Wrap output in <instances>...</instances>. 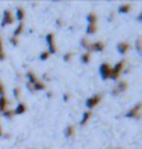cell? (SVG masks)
<instances>
[{"mask_svg": "<svg viewBox=\"0 0 142 149\" xmlns=\"http://www.w3.org/2000/svg\"><path fill=\"white\" fill-rule=\"evenodd\" d=\"M97 32V24H86V35H95Z\"/></svg>", "mask_w": 142, "mask_h": 149, "instance_id": "obj_21", "label": "cell"}, {"mask_svg": "<svg viewBox=\"0 0 142 149\" xmlns=\"http://www.w3.org/2000/svg\"><path fill=\"white\" fill-rule=\"evenodd\" d=\"M25 78H26V82L31 84V85H33L39 79V78L36 77V74H35L33 71H31V70H28V71L25 72Z\"/></svg>", "mask_w": 142, "mask_h": 149, "instance_id": "obj_13", "label": "cell"}, {"mask_svg": "<svg viewBox=\"0 0 142 149\" xmlns=\"http://www.w3.org/2000/svg\"><path fill=\"white\" fill-rule=\"evenodd\" d=\"M46 96L49 97V99H50V97H53V92H50V91H49V92H47V93H46Z\"/></svg>", "mask_w": 142, "mask_h": 149, "instance_id": "obj_35", "label": "cell"}, {"mask_svg": "<svg viewBox=\"0 0 142 149\" xmlns=\"http://www.w3.org/2000/svg\"><path fill=\"white\" fill-rule=\"evenodd\" d=\"M135 49H136V52H138V53L142 52V39L141 38H136V40H135Z\"/></svg>", "mask_w": 142, "mask_h": 149, "instance_id": "obj_28", "label": "cell"}, {"mask_svg": "<svg viewBox=\"0 0 142 149\" xmlns=\"http://www.w3.org/2000/svg\"><path fill=\"white\" fill-rule=\"evenodd\" d=\"M24 29H25V24H24V22H19L18 25L15 26V29L13 31V35H11V36L19 38V35H22V32H24Z\"/></svg>", "mask_w": 142, "mask_h": 149, "instance_id": "obj_16", "label": "cell"}, {"mask_svg": "<svg viewBox=\"0 0 142 149\" xmlns=\"http://www.w3.org/2000/svg\"><path fill=\"white\" fill-rule=\"evenodd\" d=\"M141 116H142V103L141 102H138L135 106H132V107L125 113V117L135 118V120H141Z\"/></svg>", "mask_w": 142, "mask_h": 149, "instance_id": "obj_2", "label": "cell"}, {"mask_svg": "<svg viewBox=\"0 0 142 149\" xmlns=\"http://www.w3.org/2000/svg\"><path fill=\"white\" fill-rule=\"evenodd\" d=\"M8 103H10V100H8V97L6 95L0 96V113H3L8 107Z\"/></svg>", "mask_w": 142, "mask_h": 149, "instance_id": "obj_17", "label": "cell"}, {"mask_svg": "<svg viewBox=\"0 0 142 149\" xmlns=\"http://www.w3.org/2000/svg\"><path fill=\"white\" fill-rule=\"evenodd\" d=\"M107 19H109V21H113V19H114V13H111V14H110V15H109V18H107Z\"/></svg>", "mask_w": 142, "mask_h": 149, "instance_id": "obj_34", "label": "cell"}, {"mask_svg": "<svg viewBox=\"0 0 142 149\" xmlns=\"http://www.w3.org/2000/svg\"><path fill=\"white\" fill-rule=\"evenodd\" d=\"M114 149H120V148H114Z\"/></svg>", "mask_w": 142, "mask_h": 149, "instance_id": "obj_38", "label": "cell"}, {"mask_svg": "<svg viewBox=\"0 0 142 149\" xmlns=\"http://www.w3.org/2000/svg\"><path fill=\"white\" fill-rule=\"evenodd\" d=\"M13 96H14L15 100H18L19 102V99H21V89H19L18 86H15V88L13 89Z\"/></svg>", "mask_w": 142, "mask_h": 149, "instance_id": "obj_25", "label": "cell"}, {"mask_svg": "<svg viewBox=\"0 0 142 149\" xmlns=\"http://www.w3.org/2000/svg\"><path fill=\"white\" fill-rule=\"evenodd\" d=\"M90 43H92V42H90L86 36L81 38V40H79V45H81V47L84 49L85 52H88V53H90Z\"/></svg>", "mask_w": 142, "mask_h": 149, "instance_id": "obj_15", "label": "cell"}, {"mask_svg": "<svg viewBox=\"0 0 142 149\" xmlns=\"http://www.w3.org/2000/svg\"><path fill=\"white\" fill-rule=\"evenodd\" d=\"M72 57H74V53L72 52H67L63 54V61H65V63H68V61H71L72 60Z\"/></svg>", "mask_w": 142, "mask_h": 149, "instance_id": "obj_26", "label": "cell"}, {"mask_svg": "<svg viewBox=\"0 0 142 149\" xmlns=\"http://www.w3.org/2000/svg\"><path fill=\"white\" fill-rule=\"evenodd\" d=\"M49 57H50V53L47 52V50H42V52L39 53V60L40 61H46Z\"/></svg>", "mask_w": 142, "mask_h": 149, "instance_id": "obj_24", "label": "cell"}, {"mask_svg": "<svg viewBox=\"0 0 142 149\" xmlns=\"http://www.w3.org/2000/svg\"><path fill=\"white\" fill-rule=\"evenodd\" d=\"M32 89L33 92H39V91H45L46 89V84L42 81V79H38L35 84L32 85Z\"/></svg>", "mask_w": 142, "mask_h": 149, "instance_id": "obj_18", "label": "cell"}, {"mask_svg": "<svg viewBox=\"0 0 142 149\" xmlns=\"http://www.w3.org/2000/svg\"><path fill=\"white\" fill-rule=\"evenodd\" d=\"M99 74L102 79H110V75H111V64H109L107 61H103L102 64L99 65Z\"/></svg>", "mask_w": 142, "mask_h": 149, "instance_id": "obj_6", "label": "cell"}, {"mask_svg": "<svg viewBox=\"0 0 142 149\" xmlns=\"http://www.w3.org/2000/svg\"><path fill=\"white\" fill-rule=\"evenodd\" d=\"M0 117H4L7 120H11L14 117V111L11 109H6V110L3 111V113H0Z\"/></svg>", "mask_w": 142, "mask_h": 149, "instance_id": "obj_23", "label": "cell"}, {"mask_svg": "<svg viewBox=\"0 0 142 149\" xmlns=\"http://www.w3.org/2000/svg\"><path fill=\"white\" fill-rule=\"evenodd\" d=\"M26 104L22 103V102H18V104L15 106V109H14V116H19V114H24V113H26Z\"/></svg>", "mask_w": 142, "mask_h": 149, "instance_id": "obj_12", "label": "cell"}, {"mask_svg": "<svg viewBox=\"0 0 142 149\" xmlns=\"http://www.w3.org/2000/svg\"><path fill=\"white\" fill-rule=\"evenodd\" d=\"M26 149H31V148H26Z\"/></svg>", "mask_w": 142, "mask_h": 149, "instance_id": "obj_39", "label": "cell"}, {"mask_svg": "<svg viewBox=\"0 0 142 149\" xmlns=\"http://www.w3.org/2000/svg\"><path fill=\"white\" fill-rule=\"evenodd\" d=\"M14 21H15V19H14V13L13 11L8 10V8L4 10V11H3V17H1V24H0V25L4 28V26H7V25H11Z\"/></svg>", "mask_w": 142, "mask_h": 149, "instance_id": "obj_7", "label": "cell"}, {"mask_svg": "<svg viewBox=\"0 0 142 149\" xmlns=\"http://www.w3.org/2000/svg\"><path fill=\"white\" fill-rule=\"evenodd\" d=\"M24 18H25V8L22 6H17L14 13V19H17L18 22H24Z\"/></svg>", "mask_w": 142, "mask_h": 149, "instance_id": "obj_10", "label": "cell"}, {"mask_svg": "<svg viewBox=\"0 0 142 149\" xmlns=\"http://www.w3.org/2000/svg\"><path fill=\"white\" fill-rule=\"evenodd\" d=\"M97 14L96 13H89V14H86V22L88 24H97Z\"/></svg>", "mask_w": 142, "mask_h": 149, "instance_id": "obj_20", "label": "cell"}, {"mask_svg": "<svg viewBox=\"0 0 142 149\" xmlns=\"http://www.w3.org/2000/svg\"><path fill=\"white\" fill-rule=\"evenodd\" d=\"M46 43H47V52L52 54L57 53V46H56V39H54V33L49 32L46 35Z\"/></svg>", "mask_w": 142, "mask_h": 149, "instance_id": "obj_4", "label": "cell"}, {"mask_svg": "<svg viewBox=\"0 0 142 149\" xmlns=\"http://www.w3.org/2000/svg\"><path fill=\"white\" fill-rule=\"evenodd\" d=\"M79 60H81V63H82V64H88V63H90V53L84 52L82 54H81Z\"/></svg>", "mask_w": 142, "mask_h": 149, "instance_id": "obj_22", "label": "cell"}, {"mask_svg": "<svg viewBox=\"0 0 142 149\" xmlns=\"http://www.w3.org/2000/svg\"><path fill=\"white\" fill-rule=\"evenodd\" d=\"M64 24H65V22H64V19L61 18V17H57V18H56V25H57L58 28H60V26H63Z\"/></svg>", "mask_w": 142, "mask_h": 149, "instance_id": "obj_30", "label": "cell"}, {"mask_svg": "<svg viewBox=\"0 0 142 149\" xmlns=\"http://www.w3.org/2000/svg\"><path fill=\"white\" fill-rule=\"evenodd\" d=\"M8 42L11 43V46L17 47V46L19 45V38H15V36H10V38H8Z\"/></svg>", "mask_w": 142, "mask_h": 149, "instance_id": "obj_27", "label": "cell"}, {"mask_svg": "<svg viewBox=\"0 0 142 149\" xmlns=\"http://www.w3.org/2000/svg\"><path fill=\"white\" fill-rule=\"evenodd\" d=\"M3 60H6V53L3 50V40L0 38V61H3Z\"/></svg>", "mask_w": 142, "mask_h": 149, "instance_id": "obj_29", "label": "cell"}, {"mask_svg": "<svg viewBox=\"0 0 142 149\" xmlns=\"http://www.w3.org/2000/svg\"><path fill=\"white\" fill-rule=\"evenodd\" d=\"M100 100H102V95H100V93H95V95H92V96L86 97L85 106H86V109L90 111L92 109H95L97 104L100 103Z\"/></svg>", "mask_w": 142, "mask_h": 149, "instance_id": "obj_3", "label": "cell"}, {"mask_svg": "<svg viewBox=\"0 0 142 149\" xmlns=\"http://www.w3.org/2000/svg\"><path fill=\"white\" fill-rule=\"evenodd\" d=\"M116 49H117V52L120 53L121 56H125V54L129 52V49H131V45H129L128 42L123 40V42H118V43H117Z\"/></svg>", "mask_w": 142, "mask_h": 149, "instance_id": "obj_8", "label": "cell"}, {"mask_svg": "<svg viewBox=\"0 0 142 149\" xmlns=\"http://www.w3.org/2000/svg\"><path fill=\"white\" fill-rule=\"evenodd\" d=\"M131 10H132V4H131V3H123V4H120L118 8H117V11L120 14H128Z\"/></svg>", "mask_w": 142, "mask_h": 149, "instance_id": "obj_14", "label": "cell"}, {"mask_svg": "<svg viewBox=\"0 0 142 149\" xmlns=\"http://www.w3.org/2000/svg\"><path fill=\"white\" fill-rule=\"evenodd\" d=\"M104 42L102 40H95L90 43V52H96V53H102L104 50Z\"/></svg>", "mask_w": 142, "mask_h": 149, "instance_id": "obj_9", "label": "cell"}, {"mask_svg": "<svg viewBox=\"0 0 142 149\" xmlns=\"http://www.w3.org/2000/svg\"><path fill=\"white\" fill-rule=\"evenodd\" d=\"M64 136L65 138H74L75 136V132H77V130H75V125H72V124H68L67 127L64 128Z\"/></svg>", "mask_w": 142, "mask_h": 149, "instance_id": "obj_11", "label": "cell"}, {"mask_svg": "<svg viewBox=\"0 0 142 149\" xmlns=\"http://www.w3.org/2000/svg\"><path fill=\"white\" fill-rule=\"evenodd\" d=\"M90 117H92V111H89V110L84 111V113H82V117H81V121H79V125H82V127H84L85 124L90 120Z\"/></svg>", "mask_w": 142, "mask_h": 149, "instance_id": "obj_19", "label": "cell"}, {"mask_svg": "<svg viewBox=\"0 0 142 149\" xmlns=\"http://www.w3.org/2000/svg\"><path fill=\"white\" fill-rule=\"evenodd\" d=\"M124 68H125V60H120V61H117L114 65H111V75H110V79L118 81V79H120V75L124 72Z\"/></svg>", "mask_w": 142, "mask_h": 149, "instance_id": "obj_1", "label": "cell"}, {"mask_svg": "<svg viewBox=\"0 0 142 149\" xmlns=\"http://www.w3.org/2000/svg\"><path fill=\"white\" fill-rule=\"evenodd\" d=\"M136 19H138V21H141V19H142V14H138V17H136Z\"/></svg>", "mask_w": 142, "mask_h": 149, "instance_id": "obj_37", "label": "cell"}, {"mask_svg": "<svg viewBox=\"0 0 142 149\" xmlns=\"http://www.w3.org/2000/svg\"><path fill=\"white\" fill-rule=\"evenodd\" d=\"M42 78H43V82H45V81H50V74H49V72H45V74L42 75Z\"/></svg>", "mask_w": 142, "mask_h": 149, "instance_id": "obj_32", "label": "cell"}, {"mask_svg": "<svg viewBox=\"0 0 142 149\" xmlns=\"http://www.w3.org/2000/svg\"><path fill=\"white\" fill-rule=\"evenodd\" d=\"M4 135V134H3V127H1V125H0V138H1V136Z\"/></svg>", "mask_w": 142, "mask_h": 149, "instance_id": "obj_36", "label": "cell"}, {"mask_svg": "<svg viewBox=\"0 0 142 149\" xmlns=\"http://www.w3.org/2000/svg\"><path fill=\"white\" fill-rule=\"evenodd\" d=\"M6 93V88H4V85H3V82L0 81V96H3Z\"/></svg>", "mask_w": 142, "mask_h": 149, "instance_id": "obj_31", "label": "cell"}, {"mask_svg": "<svg viewBox=\"0 0 142 149\" xmlns=\"http://www.w3.org/2000/svg\"><path fill=\"white\" fill-rule=\"evenodd\" d=\"M128 89V82L127 81H124V79H118L117 81L116 86L111 89V95L113 96H118L120 93H123V92H125Z\"/></svg>", "mask_w": 142, "mask_h": 149, "instance_id": "obj_5", "label": "cell"}, {"mask_svg": "<svg viewBox=\"0 0 142 149\" xmlns=\"http://www.w3.org/2000/svg\"><path fill=\"white\" fill-rule=\"evenodd\" d=\"M70 97H71V95L68 93V92H65L64 95H63V100H64V102H68V100H70Z\"/></svg>", "mask_w": 142, "mask_h": 149, "instance_id": "obj_33", "label": "cell"}]
</instances>
